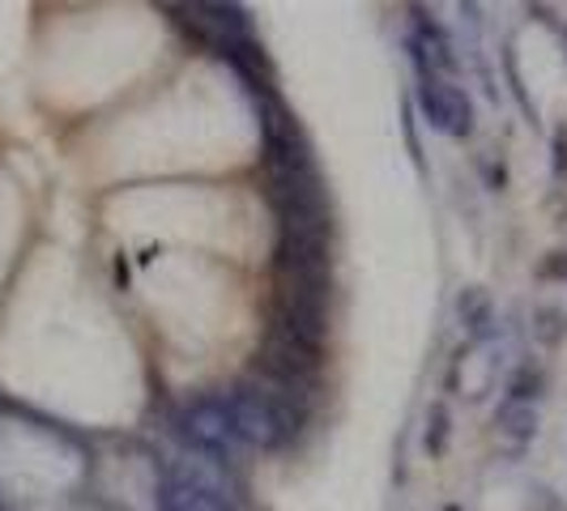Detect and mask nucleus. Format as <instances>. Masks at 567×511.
Returning a JSON list of instances; mask_svg holds the SVG:
<instances>
[{"label": "nucleus", "instance_id": "1", "mask_svg": "<svg viewBox=\"0 0 567 511\" xmlns=\"http://www.w3.org/2000/svg\"><path fill=\"white\" fill-rule=\"evenodd\" d=\"M223 400V409H227L230 418V430H235V439L239 444H248V448H260V452H278L286 448L303 423H308V414L295 405V400H286L282 393H274L269 384H260V379H244V384H235L227 393H218Z\"/></svg>", "mask_w": 567, "mask_h": 511}, {"label": "nucleus", "instance_id": "2", "mask_svg": "<svg viewBox=\"0 0 567 511\" xmlns=\"http://www.w3.org/2000/svg\"><path fill=\"white\" fill-rule=\"evenodd\" d=\"M171 13H179L175 22L188 30V34H197V43H205L209 52L230 60L244 77H256V69H260V43H256L252 22H248V13L239 4H179Z\"/></svg>", "mask_w": 567, "mask_h": 511}, {"label": "nucleus", "instance_id": "3", "mask_svg": "<svg viewBox=\"0 0 567 511\" xmlns=\"http://www.w3.org/2000/svg\"><path fill=\"white\" fill-rule=\"evenodd\" d=\"M419 112L444 137H470L474 133V103H470V94L461 85L435 77V73H423V82H419Z\"/></svg>", "mask_w": 567, "mask_h": 511}, {"label": "nucleus", "instance_id": "4", "mask_svg": "<svg viewBox=\"0 0 567 511\" xmlns=\"http://www.w3.org/2000/svg\"><path fill=\"white\" fill-rule=\"evenodd\" d=\"M184 435H188L205 456H218V460H235V452L244 448V444L235 439L227 409H223L218 397H200L184 409Z\"/></svg>", "mask_w": 567, "mask_h": 511}, {"label": "nucleus", "instance_id": "5", "mask_svg": "<svg viewBox=\"0 0 567 511\" xmlns=\"http://www.w3.org/2000/svg\"><path fill=\"white\" fill-rule=\"evenodd\" d=\"M495 435L508 444L512 452H525L529 444H534V435H538V409H534V400H504L499 405V414H495Z\"/></svg>", "mask_w": 567, "mask_h": 511}, {"label": "nucleus", "instance_id": "6", "mask_svg": "<svg viewBox=\"0 0 567 511\" xmlns=\"http://www.w3.org/2000/svg\"><path fill=\"white\" fill-rule=\"evenodd\" d=\"M444 439H449V414L435 405L431 418H426V448L431 452H444Z\"/></svg>", "mask_w": 567, "mask_h": 511}, {"label": "nucleus", "instance_id": "7", "mask_svg": "<svg viewBox=\"0 0 567 511\" xmlns=\"http://www.w3.org/2000/svg\"><path fill=\"white\" fill-rule=\"evenodd\" d=\"M461 315H465V324H486V315H491V303H486L483 294H474V290H465V299H461Z\"/></svg>", "mask_w": 567, "mask_h": 511}, {"label": "nucleus", "instance_id": "8", "mask_svg": "<svg viewBox=\"0 0 567 511\" xmlns=\"http://www.w3.org/2000/svg\"><path fill=\"white\" fill-rule=\"evenodd\" d=\"M542 278H567V255H550L542 264Z\"/></svg>", "mask_w": 567, "mask_h": 511}, {"label": "nucleus", "instance_id": "9", "mask_svg": "<svg viewBox=\"0 0 567 511\" xmlns=\"http://www.w3.org/2000/svg\"><path fill=\"white\" fill-rule=\"evenodd\" d=\"M564 170H567V137L559 133L555 137V179H564Z\"/></svg>", "mask_w": 567, "mask_h": 511}]
</instances>
